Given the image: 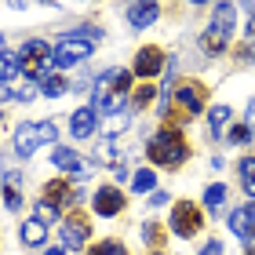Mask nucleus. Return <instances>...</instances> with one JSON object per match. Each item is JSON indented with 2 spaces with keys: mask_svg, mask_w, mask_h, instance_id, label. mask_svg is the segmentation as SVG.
<instances>
[{
  "mask_svg": "<svg viewBox=\"0 0 255 255\" xmlns=\"http://www.w3.org/2000/svg\"><path fill=\"white\" fill-rule=\"evenodd\" d=\"M171 95H175V102H179V110L186 113V117H197V113L204 110V88L201 84H193V80H186V84H179L175 91H171Z\"/></svg>",
  "mask_w": 255,
  "mask_h": 255,
  "instance_id": "6e6552de",
  "label": "nucleus"
},
{
  "mask_svg": "<svg viewBox=\"0 0 255 255\" xmlns=\"http://www.w3.org/2000/svg\"><path fill=\"white\" fill-rule=\"evenodd\" d=\"M160 69H164V51L160 48H138V55H135V66H131V73L135 77H142V80H149V77H157Z\"/></svg>",
  "mask_w": 255,
  "mask_h": 255,
  "instance_id": "1a4fd4ad",
  "label": "nucleus"
},
{
  "mask_svg": "<svg viewBox=\"0 0 255 255\" xmlns=\"http://www.w3.org/2000/svg\"><path fill=\"white\" fill-rule=\"evenodd\" d=\"M44 237H48V230H44L40 219H29V223H22V241H26V245L40 248V245H44Z\"/></svg>",
  "mask_w": 255,
  "mask_h": 255,
  "instance_id": "a211bd4d",
  "label": "nucleus"
},
{
  "mask_svg": "<svg viewBox=\"0 0 255 255\" xmlns=\"http://www.w3.org/2000/svg\"><path fill=\"white\" fill-rule=\"evenodd\" d=\"M51 160H55V168H62V171H69V175H77V179H84L88 171H91V164H84V160L77 157V149H55L51 153Z\"/></svg>",
  "mask_w": 255,
  "mask_h": 255,
  "instance_id": "ddd939ff",
  "label": "nucleus"
},
{
  "mask_svg": "<svg viewBox=\"0 0 255 255\" xmlns=\"http://www.w3.org/2000/svg\"><path fill=\"white\" fill-rule=\"evenodd\" d=\"M237 175H241V186H245L248 197H255V157H245L237 164Z\"/></svg>",
  "mask_w": 255,
  "mask_h": 255,
  "instance_id": "aec40b11",
  "label": "nucleus"
},
{
  "mask_svg": "<svg viewBox=\"0 0 255 255\" xmlns=\"http://www.w3.org/2000/svg\"><path fill=\"white\" fill-rule=\"evenodd\" d=\"M149 160L153 164H160V168H179L182 160H186V153H190V146H186V138H182L175 128H160V131L149 138Z\"/></svg>",
  "mask_w": 255,
  "mask_h": 255,
  "instance_id": "7ed1b4c3",
  "label": "nucleus"
},
{
  "mask_svg": "<svg viewBox=\"0 0 255 255\" xmlns=\"http://www.w3.org/2000/svg\"><path fill=\"white\" fill-rule=\"evenodd\" d=\"M95 121L99 113L91 106H80L73 117H69V131H73V138H91V131H95Z\"/></svg>",
  "mask_w": 255,
  "mask_h": 255,
  "instance_id": "4468645a",
  "label": "nucleus"
},
{
  "mask_svg": "<svg viewBox=\"0 0 255 255\" xmlns=\"http://www.w3.org/2000/svg\"><path fill=\"white\" fill-rule=\"evenodd\" d=\"M131 69H106L99 80H95V99H91V110L95 113H121L124 106V99H128V91H135L131 88Z\"/></svg>",
  "mask_w": 255,
  "mask_h": 255,
  "instance_id": "f257e3e1",
  "label": "nucleus"
},
{
  "mask_svg": "<svg viewBox=\"0 0 255 255\" xmlns=\"http://www.w3.org/2000/svg\"><path fill=\"white\" fill-rule=\"evenodd\" d=\"M55 138H59V128L51 121H29V124H22L15 131V153L18 157H33L40 146L55 142Z\"/></svg>",
  "mask_w": 255,
  "mask_h": 255,
  "instance_id": "20e7f679",
  "label": "nucleus"
},
{
  "mask_svg": "<svg viewBox=\"0 0 255 255\" xmlns=\"http://www.w3.org/2000/svg\"><path fill=\"white\" fill-rule=\"evenodd\" d=\"M0 51H4V37H0Z\"/></svg>",
  "mask_w": 255,
  "mask_h": 255,
  "instance_id": "58836bf2",
  "label": "nucleus"
},
{
  "mask_svg": "<svg viewBox=\"0 0 255 255\" xmlns=\"http://www.w3.org/2000/svg\"><path fill=\"white\" fill-rule=\"evenodd\" d=\"M4 182H7V186H15V190H18V186H22V175H18V171H7V179H4Z\"/></svg>",
  "mask_w": 255,
  "mask_h": 255,
  "instance_id": "2f4dec72",
  "label": "nucleus"
},
{
  "mask_svg": "<svg viewBox=\"0 0 255 255\" xmlns=\"http://www.w3.org/2000/svg\"><path fill=\"white\" fill-rule=\"evenodd\" d=\"M59 215H62V208H55L51 201H40V204H37V219H40L44 226H48V223H55Z\"/></svg>",
  "mask_w": 255,
  "mask_h": 255,
  "instance_id": "b1692460",
  "label": "nucleus"
},
{
  "mask_svg": "<svg viewBox=\"0 0 255 255\" xmlns=\"http://www.w3.org/2000/svg\"><path fill=\"white\" fill-rule=\"evenodd\" d=\"M153 91H157L153 84H142V88H135V95H131V110H142L146 102L153 99Z\"/></svg>",
  "mask_w": 255,
  "mask_h": 255,
  "instance_id": "393cba45",
  "label": "nucleus"
},
{
  "mask_svg": "<svg viewBox=\"0 0 255 255\" xmlns=\"http://www.w3.org/2000/svg\"><path fill=\"white\" fill-rule=\"evenodd\" d=\"M201 255H223V245H219V241H212V245L201 248Z\"/></svg>",
  "mask_w": 255,
  "mask_h": 255,
  "instance_id": "c756f323",
  "label": "nucleus"
},
{
  "mask_svg": "<svg viewBox=\"0 0 255 255\" xmlns=\"http://www.w3.org/2000/svg\"><path fill=\"white\" fill-rule=\"evenodd\" d=\"M91 255H128V252L117 245V241H102V245H99L95 252H91Z\"/></svg>",
  "mask_w": 255,
  "mask_h": 255,
  "instance_id": "bb28decb",
  "label": "nucleus"
},
{
  "mask_svg": "<svg viewBox=\"0 0 255 255\" xmlns=\"http://www.w3.org/2000/svg\"><path fill=\"white\" fill-rule=\"evenodd\" d=\"M88 237H91V226H88V219L80 215V212L69 215V219H62V248H66V252L84 248Z\"/></svg>",
  "mask_w": 255,
  "mask_h": 255,
  "instance_id": "0eeeda50",
  "label": "nucleus"
},
{
  "mask_svg": "<svg viewBox=\"0 0 255 255\" xmlns=\"http://www.w3.org/2000/svg\"><path fill=\"white\" fill-rule=\"evenodd\" d=\"M124 193H121V186H102L99 193H95V212L99 215H117V212H124Z\"/></svg>",
  "mask_w": 255,
  "mask_h": 255,
  "instance_id": "f8f14e48",
  "label": "nucleus"
},
{
  "mask_svg": "<svg viewBox=\"0 0 255 255\" xmlns=\"http://www.w3.org/2000/svg\"><path fill=\"white\" fill-rule=\"evenodd\" d=\"M230 117H234V113H230L226 106H212V110H208V135H212V138H219V135L226 131Z\"/></svg>",
  "mask_w": 255,
  "mask_h": 255,
  "instance_id": "f3484780",
  "label": "nucleus"
},
{
  "mask_svg": "<svg viewBox=\"0 0 255 255\" xmlns=\"http://www.w3.org/2000/svg\"><path fill=\"white\" fill-rule=\"evenodd\" d=\"M153 186H157V175L149 168H142V171H135V175H131V190L135 193H149Z\"/></svg>",
  "mask_w": 255,
  "mask_h": 255,
  "instance_id": "412c9836",
  "label": "nucleus"
},
{
  "mask_svg": "<svg viewBox=\"0 0 255 255\" xmlns=\"http://www.w3.org/2000/svg\"><path fill=\"white\" fill-rule=\"evenodd\" d=\"M223 201H226V186H223V182H215V186H208V190H204V204L212 208V212H215V208L223 204Z\"/></svg>",
  "mask_w": 255,
  "mask_h": 255,
  "instance_id": "5701e85b",
  "label": "nucleus"
},
{
  "mask_svg": "<svg viewBox=\"0 0 255 255\" xmlns=\"http://www.w3.org/2000/svg\"><path fill=\"white\" fill-rule=\"evenodd\" d=\"M230 230H234L245 245H252V241H255V208L241 204L237 212H230Z\"/></svg>",
  "mask_w": 255,
  "mask_h": 255,
  "instance_id": "9d476101",
  "label": "nucleus"
},
{
  "mask_svg": "<svg viewBox=\"0 0 255 255\" xmlns=\"http://www.w3.org/2000/svg\"><path fill=\"white\" fill-rule=\"evenodd\" d=\"M4 204L11 208V212H18V208H22V197H18L15 186H7V190H4Z\"/></svg>",
  "mask_w": 255,
  "mask_h": 255,
  "instance_id": "cd10ccee",
  "label": "nucleus"
},
{
  "mask_svg": "<svg viewBox=\"0 0 255 255\" xmlns=\"http://www.w3.org/2000/svg\"><path fill=\"white\" fill-rule=\"evenodd\" d=\"M245 124L252 128V131H255V99L248 102V113H245Z\"/></svg>",
  "mask_w": 255,
  "mask_h": 255,
  "instance_id": "7c9ffc66",
  "label": "nucleus"
},
{
  "mask_svg": "<svg viewBox=\"0 0 255 255\" xmlns=\"http://www.w3.org/2000/svg\"><path fill=\"white\" fill-rule=\"evenodd\" d=\"M160 15V7L153 4V0H135V4H128V22H131L135 29H146V26H153Z\"/></svg>",
  "mask_w": 255,
  "mask_h": 255,
  "instance_id": "9b49d317",
  "label": "nucleus"
},
{
  "mask_svg": "<svg viewBox=\"0 0 255 255\" xmlns=\"http://www.w3.org/2000/svg\"><path fill=\"white\" fill-rule=\"evenodd\" d=\"M51 62V48L44 40H26L22 44V69L26 66H48Z\"/></svg>",
  "mask_w": 255,
  "mask_h": 255,
  "instance_id": "2eb2a0df",
  "label": "nucleus"
},
{
  "mask_svg": "<svg viewBox=\"0 0 255 255\" xmlns=\"http://www.w3.org/2000/svg\"><path fill=\"white\" fill-rule=\"evenodd\" d=\"M40 4H48V0H40Z\"/></svg>",
  "mask_w": 255,
  "mask_h": 255,
  "instance_id": "ea45409f",
  "label": "nucleus"
},
{
  "mask_svg": "<svg viewBox=\"0 0 255 255\" xmlns=\"http://www.w3.org/2000/svg\"><path fill=\"white\" fill-rule=\"evenodd\" d=\"M201 226H204V212L193 201H179L171 208V230H175L179 237H193Z\"/></svg>",
  "mask_w": 255,
  "mask_h": 255,
  "instance_id": "39448f33",
  "label": "nucleus"
},
{
  "mask_svg": "<svg viewBox=\"0 0 255 255\" xmlns=\"http://www.w3.org/2000/svg\"><path fill=\"white\" fill-rule=\"evenodd\" d=\"M48 255H66V248H51V252H48Z\"/></svg>",
  "mask_w": 255,
  "mask_h": 255,
  "instance_id": "f704fd0d",
  "label": "nucleus"
},
{
  "mask_svg": "<svg viewBox=\"0 0 255 255\" xmlns=\"http://www.w3.org/2000/svg\"><path fill=\"white\" fill-rule=\"evenodd\" d=\"M142 241H146V245H160V241H164V237H160V226L157 223H146L142 226Z\"/></svg>",
  "mask_w": 255,
  "mask_h": 255,
  "instance_id": "a878e982",
  "label": "nucleus"
},
{
  "mask_svg": "<svg viewBox=\"0 0 255 255\" xmlns=\"http://www.w3.org/2000/svg\"><path fill=\"white\" fill-rule=\"evenodd\" d=\"M248 138H252V128L248 124H237L234 131H230V142H248Z\"/></svg>",
  "mask_w": 255,
  "mask_h": 255,
  "instance_id": "c85d7f7f",
  "label": "nucleus"
},
{
  "mask_svg": "<svg viewBox=\"0 0 255 255\" xmlns=\"http://www.w3.org/2000/svg\"><path fill=\"white\" fill-rule=\"evenodd\" d=\"M40 91H44V95H51V99H62L66 91H69V84H66L62 77H48V80L40 84Z\"/></svg>",
  "mask_w": 255,
  "mask_h": 255,
  "instance_id": "4be33fe9",
  "label": "nucleus"
},
{
  "mask_svg": "<svg viewBox=\"0 0 255 255\" xmlns=\"http://www.w3.org/2000/svg\"><path fill=\"white\" fill-rule=\"evenodd\" d=\"M248 255H255V245H248Z\"/></svg>",
  "mask_w": 255,
  "mask_h": 255,
  "instance_id": "e433bc0d",
  "label": "nucleus"
},
{
  "mask_svg": "<svg viewBox=\"0 0 255 255\" xmlns=\"http://www.w3.org/2000/svg\"><path fill=\"white\" fill-rule=\"evenodd\" d=\"M190 4H208V0H190Z\"/></svg>",
  "mask_w": 255,
  "mask_h": 255,
  "instance_id": "4c0bfd02",
  "label": "nucleus"
},
{
  "mask_svg": "<svg viewBox=\"0 0 255 255\" xmlns=\"http://www.w3.org/2000/svg\"><path fill=\"white\" fill-rule=\"evenodd\" d=\"M22 73V55H7V51H0V84H7L11 77H18Z\"/></svg>",
  "mask_w": 255,
  "mask_h": 255,
  "instance_id": "6ab92c4d",
  "label": "nucleus"
},
{
  "mask_svg": "<svg viewBox=\"0 0 255 255\" xmlns=\"http://www.w3.org/2000/svg\"><path fill=\"white\" fill-rule=\"evenodd\" d=\"M44 201H51L55 208H66V204H73L77 197H73L66 179H55V182H48V190H44Z\"/></svg>",
  "mask_w": 255,
  "mask_h": 255,
  "instance_id": "dca6fc26",
  "label": "nucleus"
},
{
  "mask_svg": "<svg viewBox=\"0 0 255 255\" xmlns=\"http://www.w3.org/2000/svg\"><path fill=\"white\" fill-rule=\"evenodd\" d=\"M0 121H4V117H0Z\"/></svg>",
  "mask_w": 255,
  "mask_h": 255,
  "instance_id": "a19ab883",
  "label": "nucleus"
},
{
  "mask_svg": "<svg viewBox=\"0 0 255 255\" xmlns=\"http://www.w3.org/2000/svg\"><path fill=\"white\" fill-rule=\"evenodd\" d=\"M88 55H91V40H80V37H62V40H59V48L51 51V66L66 69V66L84 62Z\"/></svg>",
  "mask_w": 255,
  "mask_h": 255,
  "instance_id": "423d86ee",
  "label": "nucleus"
},
{
  "mask_svg": "<svg viewBox=\"0 0 255 255\" xmlns=\"http://www.w3.org/2000/svg\"><path fill=\"white\" fill-rule=\"evenodd\" d=\"M248 37H252V44H255V15L248 18Z\"/></svg>",
  "mask_w": 255,
  "mask_h": 255,
  "instance_id": "72a5a7b5",
  "label": "nucleus"
},
{
  "mask_svg": "<svg viewBox=\"0 0 255 255\" xmlns=\"http://www.w3.org/2000/svg\"><path fill=\"white\" fill-rule=\"evenodd\" d=\"M11 99H18V95H15L7 84H0V102H11Z\"/></svg>",
  "mask_w": 255,
  "mask_h": 255,
  "instance_id": "473e14b6",
  "label": "nucleus"
},
{
  "mask_svg": "<svg viewBox=\"0 0 255 255\" xmlns=\"http://www.w3.org/2000/svg\"><path fill=\"white\" fill-rule=\"evenodd\" d=\"M237 33V4L234 0H223V4H215V11H212V26H208V33H204V51L208 55H219L230 44V37Z\"/></svg>",
  "mask_w": 255,
  "mask_h": 255,
  "instance_id": "f03ea898",
  "label": "nucleus"
},
{
  "mask_svg": "<svg viewBox=\"0 0 255 255\" xmlns=\"http://www.w3.org/2000/svg\"><path fill=\"white\" fill-rule=\"evenodd\" d=\"M0 179H4V160H0Z\"/></svg>",
  "mask_w": 255,
  "mask_h": 255,
  "instance_id": "c9c22d12",
  "label": "nucleus"
}]
</instances>
